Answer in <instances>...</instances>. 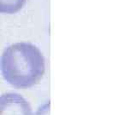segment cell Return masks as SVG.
I'll return each mask as SVG.
<instances>
[{"label":"cell","instance_id":"6da1fadb","mask_svg":"<svg viewBox=\"0 0 123 115\" xmlns=\"http://www.w3.org/2000/svg\"><path fill=\"white\" fill-rule=\"evenodd\" d=\"M0 65L4 79L19 89L37 84L45 70L42 53L30 43H16L7 47L1 56Z\"/></svg>","mask_w":123,"mask_h":115},{"label":"cell","instance_id":"7a4b0ae2","mask_svg":"<svg viewBox=\"0 0 123 115\" xmlns=\"http://www.w3.org/2000/svg\"><path fill=\"white\" fill-rule=\"evenodd\" d=\"M0 115H33L27 101L16 93L0 96Z\"/></svg>","mask_w":123,"mask_h":115},{"label":"cell","instance_id":"3957f363","mask_svg":"<svg viewBox=\"0 0 123 115\" xmlns=\"http://www.w3.org/2000/svg\"><path fill=\"white\" fill-rule=\"evenodd\" d=\"M26 0H0V13L15 14L24 6Z\"/></svg>","mask_w":123,"mask_h":115}]
</instances>
